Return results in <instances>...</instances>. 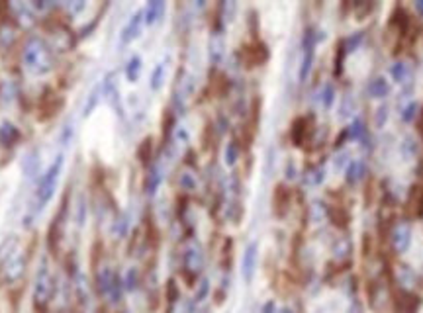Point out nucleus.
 <instances>
[{
    "mask_svg": "<svg viewBox=\"0 0 423 313\" xmlns=\"http://www.w3.org/2000/svg\"><path fill=\"white\" fill-rule=\"evenodd\" d=\"M421 305V294H417L415 290L392 286V290H390V309H392V313H419Z\"/></svg>",
    "mask_w": 423,
    "mask_h": 313,
    "instance_id": "f257e3e1",
    "label": "nucleus"
},
{
    "mask_svg": "<svg viewBox=\"0 0 423 313\" xmlns=\"http://www.w3.org/2000/svg\"><path fill=\"white\" fill-rule=\"evenodd\" d=\"M390 27H394V32L398 34L400 41L408 38L411 34V25H413V20H411V14L404 8V6H396L392 14H390V22H388Z\"/></svg>",
    "mask_w": 423,
    "mask_h": 313,
    "instance_id": "f03ea898",
    "label": "nucleus"
},
{
    "mask_svg": "<svg viewBox=\"0 0 423 313\" xmlns=\"http://www.w3.org/2000/svg\"><path fill=\"white\" fill-rule=\"evenodd\" d=\"M302 47H304V59H302V69H300V80H306L312 71V63H314V51H316V38L314 32L306 30L304 39H302Z\"/></svg>",
    "mask_w": 423,
    "mask_h": 313,
    "instance_id": "7ed1b4c3",
    "label": "nucleus"
},
{
    "mask_svg": "<svg viewBox=\"0 0 423 313\" xmlns=\"http://www.w3.org/2000/svg\"><path fill=\"white\" fill-rule=\"evenodd\" d=\"M59 168H61V157H59V161H55L51 164V168L47 170V175L43 176V180H41V186H39V204H45L53 196L55 182H57V176H59Z\"/></svg>",
    "mask_w": 423,
    "mask_h": 313,
    "instance_id": "20e7f679",
    "label": "nucleus"
},
{
    "mask_svg": "<svg viewBox=\"0 0 423 313\" xmlns=\"http://www.w3.org/2000/svg\"><path fill=\"white\" fill-rule=\"evenodd\" d=\"M390 243L396 254H404L411 245V229L410 225H394L390 233Z\"/></svg>",
    "mask_w": 423,
    "mask_h": 313,
    "instance_id": "39448f33",
    "label": "nucleus"
},
{
    "mask_svg": "<svg viewBox=\"0 0 423 313\" xmlns=\"http://www.w3.org/2000/svg\"><path fill=\"white\" fill-rule=\"evenodd\" d=\"M51 292H53L51 278H49V272L43 268V270H39L38 282H36V292H34L36 303H43L45 305L49 301V298H51Z\"/></svg>",
    "mask_w": 423,
    "mask_h": 313,
    "instance_id": "423d86ee",
    "label": "nucleus"
},
{
    "mask_svg": "<svg viewBox=\"0 0 423 313\" xmlns=\"http://www.w3.org/2000/svg\"><path fill=\"white\" fill-rule=\"evenodd\" d=\"M255 266H257V243L249 245L247 250L243 254V264H241V274H243V280L249 284L255 276Z\"/></svg>",
    "mask_w": 423,
    "mask_h": 313,
    "instance_id": "0eeeda50",
    "label": "nucleus"
},
{
    "mask_svg": "<svg viewBox=\"0 0 423 313\" xmlns=\"http://www.w3.org/2000/svg\"><path fill=\"white\" fill-rule=\"evenodd\" d=\"M327 215H329L331 223H333L337 229H347V227H349V221H351V217H349V213H347L345 208H341V206H335V204H331V206H327Z\"/></svg>",
    "mask_w": 423,
    "mask_h": 313,
    "instance_id": "6e6552de",
    "label": "nucleus"
},
{
    "mask_svg": "<svg viewBox=\"0 0 423 313\" xmlns=\"http://www.w3.org/2000/svg\"><path fill=\"white\" fill-rule=\"evenodd\" d=\"M309 127L308 125V118H298L294 122V125H292V141H294L296 147H300V145H304V141H306V137L309 135Z\"/></svg>",
    "mask_w": 423,
    "mask_h": 313,
    "instance_id": "1a4fd4ad",
    "label": "nucleus"
},
{
    "mask_svg": "<svg viewBox=\"0 0 423 313\" xmlns=\"http://www.w3.org/2000/svg\"><path fill=\"white\" fill-rule=\"evenodd\" d=\"M369 94H371L372 98H384V96L390 94V84H388V80H386L384 76L372 78L371 84H369Z\"/></svg>",
    "mask_w": 423,
    "mask_h": 313,
    "instance_id": "9d476101",
    "label": "nucleus"
},
{
    "mask_svg": "<svg viewBox=\"0 0 423 313\" xmlns=\"http://www.w3.org/2000/svg\"><path fill=\"white\" fill-rule=\"evenodd\" d=\"M290 206V192L286 186H276V192H274V208H276V213L278 215H284L286 210Z\"/></svg>",
    "mask_w": 423,
    "mask_h": 313,
    "instance_id": "9b49d317",
    "label": "nucleus"
},
{
    "mask_svg": "<svg viewBox=\"0 0 423 313\" xmlns=\"http://www.w3.org/2000/svg\"><path fill=\"white\" fill-rule=\"evenodd\" d=\"M347 59V43L345 39H341L335 47V76H341V71H343V63Z\"/></svg>",
    "mask_w": 423,
    "mask_h": 313,
    "instance_id": "f8f14e48",
    "label": "nucleus"
},
{
    "mask_svg": "<svg viewBox=\"0 0 423 313\" xmlns=\"http://www.w3.org/2000/svg\"><path fill=\"white\" fill-rule=\"evenodd\" d=\"M139 69H141L139 57H133V59L128 63V67H126V75H128V78L131 80V82L137 78V75H139Z\"/></svg>",
    "mask_w": 423,
    "mask_h": 313,
    "instance_id": "ddd939ff",
    "label": "nucleus"
},
{
    "mask_svg": "<svg viewBox=\"0 0 423 313\" xmlns=\"http://www.w3.org/2000/svg\"><path fill=\"white\" fill-rule=\"evenodd\" d=\"M390 73H392V78H394L396 82H404V78L408 75V69H406L404 63H396V65H392Z\"/></svg>",
    "mask_w": 423,
    "mask_h": 313,
    "instance_id": "4468645a",
    "label": "nucleus"
},
{
    "mask_svg": "<svg viewBox=\"0 0 423 313\" xmlns=\"http://www.w3.org/2000/svg\"><path fill=\"white\" fill-rule=\"evenodd\" d=\"M141 16H143V12H139V14H135V16H133V20L129 22V25L126 27V32H124V34H126V36H124V41H129V39L135 36L133 32H137V27H139Z\"/></svg>",
    "mask_w": 423,
    "mask_h": 313,
    "instance_id": "2eb2a0df",
    "label": "nucleus"
},
{
    "mask_svg": "<svg viewBox=\"0 0 423 313\" xmlns=\"http://www.w3.org/2000/svg\"><path fill=\"white\" fill-rule=\"evenodd\" d=\"M163 10V4H159V2H153V4H149V8H147V22L151 24L153 20H157V16H159V12Z\"/></svg>",
    "mask_w": 423,
    "mask_h": 313,
    "instance_id": "dca6fc26",
    "label": "nucleus"
},
{
    "mask_svg": "<svg viewBox=\"0 0 423 313\" xmlns=\"http://www.w3.org/2000/svg\"><path fill=\"white\" fill-rule=\"evenodd\" d=\"M124 284H126V290H135L137 288V272H135V270H129L128 274H126Z\"/></svg>",
    "mask_w": 423,
    "mask_h": 313,
    "instance_id": "f3484780",
    "label": "nucleus"
},
{
    "mask_svg": "<svg viewBox=\"0 0 423 313\" xmlns=\"http://www.w3.org/2000/svg\"><path fill=\"white\" fill-rule=\"evenodd\" d=\"M415 113H417V104H415V102H411L410 106L404 110L402 118H404V122H411V120L415 118Z\"/></svg>",
    "mask_w": 423,
    "mask_h": 313,
    "instance_id": "a211bd4d",
    "label": "nucleus"
},
{
    "mask_svg": "<svg viewBox=\"0 0 423 313\" xmlns=\"http://www.w3.org/2000/svg\"><path fill=\"white\" fill-rule=\"evenodd\" d=\"M333 88L331 87H327L325 88V98H323V106L325 108H331V104H333Z\"/></svg>",
    "mask_w": 423,
    "mask_h": 313,
    "instance_id": "6ab92c4d",
    "label": "nucleus"
},
{
    "mask_svg": "<svg viewBox=\"0 0 423 313\" xmlns=\"http://www.w3.org/2000/svg\"><path fill=\"white\" fill-rule=\"evenodd\" d=\"M415 125H417V133H419L423 143V106L419 108V112H417V122H415Z\"/></svg>",
    "mask_w": 423,
    "mask_h": 313,
    "instance_id": "aec40b11",
    "label": "nucleus"
},
{
    "mask_svg": "<svg viewBox=\"0 0 423 313\" xmlns=\"http://www.w3.org/2000/svg\"><path fill=\"white\" fill-rule=\"evenodd\" d=\"M161 75H163V67H157V69H155V76L151 78V87L153 88H157L161 84Z\"/></svg>",
    "mask_w": 423,
    "mask_h": 313,
    "instance_id": "412c9836",
    "label": "nucleus"
},
{
    "mask_svg": "<svg viewBox=\"0 0 423 313\" xmlns=\"http://www.w3.org/2000/svg\"><path fill=\"white\" fill-rule=\"evenodd\" d=\"M235 155H237V147L235 145H231L230 149H228V163H235Z\"/></svg>",
    "mask_w": 423,
    "mask_h": 313,
    "instance_id": "4be33fe9",
    "label": "nucleus"
},
{
    "mask_svg": "<svg viewBox=\"0 0 423 313\" xmlns=\"http://www.w3.org/2000/svg\"><path fill=\"white\" fill-rule=\"evenodd\" d=\"M276 311V303L270 300V301H267L265 303V307H263V313H274Z\"/></svg>",
    "mask_w": 423,
    "mask_h": 313,
    "instance_id": "5701e85b",
    "label": "nucleus"
},
{
    "mask_svg": "<svg viewBox=\"0 0 423 313\" xmlns=\"http://www.w3.org/2000/svg\"><path fill=\"white\" fill-rule=\"evenodd\" d=\"M347 313H362V305H360L359 301H353L351 303V307H349V311Z\"/></svg>",
    "mask_w": 423,
    "mask_h": 313,
    "instance_id": "b1692460",
    "label": "nucleus"
},
{
    "mask_svg": "<svg viewBox=\"0 0 423 313\" xmlns=\"http://www.w3.org/2000/svg\"><path fill=\"white\" fill-rule=\"evenodd\" d=\"M206 294H208V282H202V290H200V292H198V296H196V300L200 301L202 300V298H204Z\"/></svg>",
    "mask_w": 423,
    "mask_h": 313,
    "instance_id": "393cba45",
    "label": "nucleus"
},
{
    "mask_svg": "<svg viewBox=\"0 0 423 313\" xmlns=\"http://www.w3.org/2000/svg\"><path fill=\"white\" fill-rule=\"evenodd\" d=\"M415 12L419 14V16H423V0L415 2Z\"/></svg>",
    "mask_w": 423,
    "mask_h": 313,
    "instance_id": "a878e982",
    "label": "nucleus"
}]
</instances>
